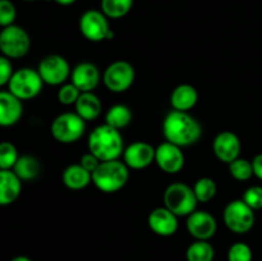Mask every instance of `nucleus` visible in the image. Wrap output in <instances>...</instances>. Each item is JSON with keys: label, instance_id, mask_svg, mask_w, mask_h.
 <instances>
[{"label": "nucleus", "instance_id": "nucleus-6", "mask_svg": "<svg viewBox=\"0 0 262 261\" xmlns=\"http://www.w3.org/2000/svg\"><path fill=\"white\" fill-rule=\"evenodd\" d=\"M31 49V38L25 28L17 25L4 27L0 32V50L3 56L19 59L27 55Z\"/></svg>", "mask_w": 262, "mask_h": 261}, {"label": "nucleus", "instance_id": "nucleus-7", "mask_svg": "<svg viewBox=\"0 0 262 261\" xmlns=\"http://www.w3.org/2000/svg\"><path fill=\"white\" fill-rule=\"evenodd\" d=\"M86 130V120L77 113H63L51 123V135L60 143L77 142Z\"/></svg>", "mask_w": 262, "mask_h": 261}, {"label": "nucleus", "instance_id": "nucleus-33", "mask_svg": "<svg viewBox=\"0 0 262 261\" xmlns=\"http://www.w3.org/2000/svg\"><path fill=\"white\" fill-rule=\"evenodd\" d=\"M243 201L248 205L252 210L262 209V187L252 186L247 188L243 193Z\"/></svg>", "mask_w": 262, "mask_h": 261}, {"label": "nucleus", "instance_id": "nucleus-29", "mask_svg": "<svg viewBox=\"0 0 262 261\" xmlns=\"http://www.w3.org/2000/svg\"><path fill=\"white\" fill-rule=\"evenodd\" d=\"M19 159L15 146L10 142H2L0 145V170H9L14 168Z\"/></svg>", "mask_w": 262, "mask_h": 261}, {"label": "nucleus", "instance_id": "nucleus-38", "mask_svg": "<svg viewBox=\"0 0 262 261\" xmlns=\"http://www.w3.org/2000/svg\"><path fill=\"white\" fill-rule=\"evenodd\" d=\"M10 261H32L30 257H27V256H23V255H19V256H15V257H13Z\"/></svg>", "mask_w": 262, "mask_h": 261}, {"label": "nucleus", "instance_id": "nucleus-34", "mask_svg": "<svg viewBox=\"0 0 262 261\" xmlns=\"http://www.w3.org/2000/svg\"><path fill=\"white\" fill-rule=\"evenodd\" d=\"M13 74H14V71H13L12 61L7 56H2L0 58V86L9 83Z\"/></svg>", "mask_w": 262, "mask_h": 261}, {"label": "nucleus", "instance_id": "nucleus-14", "mask_svg": "<svg viewBox=\"0 0 262 261\" xmlns=\"http://www.w3.org/2000/svg\"><path fill=\"white\" fill-rule=\"evenodd\" d=\"M241 141L235 133L230 130H223L212 142V151L215 156L223 163L230 164L235 159L239 158L241 154Z\"/></svg>", "mask_w": 262, "mask_h": 261}, {"label": "nucleus", "instance_id": "nucleus-22", "mask_svg": "<svg viewBox=\"0 0 262 261\" xmlns=\"http://www.w3.org/2000/svg\"><path fill=\"white\" fill-rule=\"evenodd\" d=\"M92 182V173L83 168L81 164L69 165L63 171V183L73 191H79L89 186Z\"/></svg>", "mask_w": 262, "mask_h": 261}, {"label": "nucleus", "instance_id": "nucleus-20", "mask_svg": "<svg viewBox=\"0 0 262 261\" xmlns=\"http://www.w3.org/2000/svg\"><path fill=\"white\" fill-rule=\"evenodd\" d=\"M199 101V92L191 84H179L170 95V104L174 110L188 112Z\"/></svg>", "mask_w": 262, "mask_h": 261}, {"label": "nucleus", "instance_id": "nucleus-18", "mask_svg": "<svg viewBox=\"0 0 262 261\" xmlns=\"http://www.w3.org/2000/svg\"><path fill=\"white\" fill-rule=\"evenodd\" d=\"M23 114L22 100L9 91L0 92V124L10 127L18 123Z\"/></svg>", "mask_w": 262, "mask_h": 261}, {"label": "nucleus", "instance_id": "nucleus-31", "mask_svg": "<svg viewBox=\"0 0 262 261\" xmlns=\"http://www.w3.org/2000/svg\"><path fill=\"white\" fill-rule=\"evenodd\" d=\"M82 92L73 83H66L59 89L58 100L63 105H76L77 100L79 99Z\"/></svg>", "mask_w": 262, "mask_h": 261}, {"label": "nucleus", "instance_id": "nucleus-28", "mask_svg": "<svg viewBox=\"0 0 262 261\" xmlns=\"http://www.w3.org/2000/svg\"><path fill=\"white\" fill-rule=\"evenodd\" d=\"M229 171L232 177L237 181H247L253 176L252 161L247 159H235L229 164Z\"/></svg>", "mask_w": 262, "mask_h": 261}, {"label": "nucleus", "instance_id": "nucleus-19", "mask_svg": "<svg viewBox=\"0 0 262 261\" xmlns=\"http://www.w3.org/2000/svg\"><path fill=\"white\" fill-rule=\"evenodd\" d=\"M22 191V179L13 169L0 170V205L8 206L19 197Z\"/></svg>", "mask_w": 262, "mask_h": 261}, {"label": "nucleus", "instance_id": "nucleus-39", "mask_svg": "<svg viewBox=\"0 0 262 261\" xmlns=\"http://www.w3.org/2000/svg\"><path fill=\"white\" fill-rule=\"evenodd\" d=\"M25 2H35V0H25Z\"/></svg>", "mask_w": 262, "mask_h": 261}, {"label": "nucleus", "instance_id": "nucleus-35", "mask_svg": "<svg viewBox=\"0 0 262 261\" xmlns=\"http://www.w3.org/2000/svg\"><path fill=\"white\" fill-rule=\"evenodd\" d=\"M79 164H81L86 170H89L90 173H94V171L99 168L100 164H101V160L89 151L87 154L82 155L81 160H79Z\"/></svg>", "mask_w": 262, "mask_h": 261}, {"label": "nucleus", "instance_id": "nucleus-8", "mask_svg": "<svg viewBox=\"0 0 262 261\" xmlns=\"http://www.w3.org/2000/svg\"><path fill=\"white\" fill-rule=\"evenodd\" d=\"M255 210L251 209L243 200H234L225 206L223 219L228 229L237 234L250 232L255 225Z\"/></svg>", "mask_w": 262, "mask_h": 261}, {"label": "nucleus", "instance_id": "nucleus-1", "mask_svg": "<svg viewBox=\"0 0 262 261\" xmlns=\"http://www.w3.org/2000/svg\"><path fill=\"white\" fill-rule=\"evenodd\" d=\"M163 135L168 142L187 147L201 138L202 128L199 120L187 112L171 110L163 122Z\"/></svg>", "mask_w": 262, "mask_h": 261}, {"label": "nucleus", "instance_id": "nucleus-30", "mask_svg": "<svg viewBox=\"0 0 262 261\" xmlns=\"http://www.w3.org/2000/svg\"><path fill=\"white\" fill-rule=\"evenodd\" d=\"M252 250L245 242H235L228 250V261H252Z\"/></svg>", "mask_w": 262, "mask_h": 261}, {"label": "nucleus", "instance_id": "nucleus-4", "mask_svg": "<svg viewBox=\"0 0 262 261\" xmlns=\"http://www.w3.org/2000/svg\"><path fill=\"white\" fill-rule=\"evenodd\" d=\"M196 194L193 188L184 183H173L166 187L164 192V206L170 210L177 216H188L196 211Z\"/></svg>", "mask_w": 262, "mask_h": 261}, {"label": "nucleus", "instance_id": "nucleus-23", "mask_svg": "<svg viewBox=\"0 0 262 261\" xmlns=\"http://www.w3.org/2000/svg\"><path fill=\"white\" fill-rule=\"evenodd\" d=\"M132 110L124 104L113 105L105 114V123L110 127L123 129L132 122Z\"/></svg>", "mask_w": 262, "mask_h": 261}, {"label": "nucleus", "instance_id": "nucleus-5", "mask_svg": "<svg viewBox=\"0 0 262 261\" xmlns=\"http://www.w3.org/2000/svg\"><path fill=\"white\" fill-rule=\"evenodd\" d=\"M43 81L38 71L22 68L14 72L8 83V91L20 100H31L42 91Z\"/></svg>", "mask_w": 262, "mask_h": 261}, {"label": "nucleus", "instance_id": "nucleus-9", "mask_svg": "<svg viewBox=\"0 0 262 261\" xmlns=\"http://www.w3.org/2000/svg\"><path fill=\"white\" fill-rule=\"evenodd\" d=\"M79 31L84 38L92 42L114 38V32L110 30L107 17L101 10H87L79 18Z\"/></svg>", "mask_w": 262, "mask_h": 261}, {"label": "nucleus", "instance_id": "nucleus-10", "mask_svg": "<svg viewBox=\"0 0 262 261\" xmlns=\"http://www.w3.org/2000/svg\"><path fill=\"white\" fill-rule=\"evenodd\" d=\"M136 78L135 68L125 60H117L110 64L104 72V83L109 91L122 94L133 84Z\"/></svg>", "mask_w": 262, "mask_h": 261}, {"label": "nucleus", "instance_id": "nucleus-15", "mask_svg": "<svg viewBox=\"0 0 262 261\" xmlns=\"http://www.w3.org/2000/svg\"><path fill=\"white\" fill-rule=\"evenodd\" d=\"M155 151L156 148H154L150 143L138 141L124 148L123 159L128 168L140 170V169L147 168L152 164V161H155Z\"/></svg>", "mask_w": 262, "mask_h": 261}, {"label": "nucleus", "instance_id": "nucleus-12", "mask_svg": "<svg viewBox=\"0 0 262 261\" xmlns=\"http://www.w3.org/2000/svg\"><path fill=\"white\" fill-rule=\"evenodd\" d=\"M155 161L165 173L177 174L183 169L186 159L182 147L165 141L156 147Z\"/></svg>", "mask_w": 262, "mask_h": 261}, {"label": "nucleus", "instance_id": "nucleus-27", "mask_svg": "<svg viewBox=\"0 0 262 261\" xmlns=\"http://www.w3.org/2000/svg\"><path fill=\"white\" fill-rule=\"evenodd\" d=\"M193 191L199 202H209L216 196L217 186L212 178L202 177L194 183Z\"/></svg>", "mask_w": 262, "mask_h": 261}, {"label": "nucleus", "instance_id": "nucleus-2", "mask_svg": "<svg viewBox=\"0 0 262 261\" xmlns=\"http://www.w3.org/2000/svg\"><path fill=\"white\" fill-rule=\"evenodd\" d=\"M89 151L101 161L118 160L124 153L122 133L106 123L99 125L90 133Z\"/></svg>", "mask_w": 262, "mask_h": 261}, {"label": "nucleus", "instance_id": "nucleus-24", "mask_svg": "<svg viewBox=\"0 0 262 261\" xmlns=\"http://www.w3.org/2000/svg\"><path fill=\"white\" fill-rule=\"evenodd\" d=\"M13 170L22 181H33L35 178H37L41 171L40 161L35 156H19Z\"/></svg>", "mask_w": 262, "mask_h": 261}, {"label": "nucleus", "instance_id": "nucleus-25", "mask_svg": "<svg viewBox=\"0 0 262 261\" xmlns=\"http://www.w3.org/2000/svg\"><path fill=\"white\" fill-rule=\"evenodd\" d=\"M187 261H214L215 248L209 241H194L186 252Z\"/></svg>", "mask_w": 262, "mask_h": 261}, {"label": "nucleus", "instance_id": "nucleus-11", "mask_svg": "<svg viewBox=\"0 0 262 261\" xmlns=\"http://www.w3.org/2000/svg\"><path fill=\"white\" fill-rule=\"evenodd\" d=\"M43 83L51 86L63 84L71 74V68L66 58L58 54H50L40 61L37 68Z\"/></svg>", "mask_w": 262, "mask_h": 261}, {"label": "nucleus", "instance_id": "nucleus-37", "mask_svg": "<svg viewBox=\"0 0 262 261\" xmlns=\"http://www.w3.org/2000/svg\"><path fill=\"white\" fill-rule=\"evenodd\" d=\"M54 2H55L56 4H59V5H64V7H67V5L73 4L76 0H54Z\"/></svg>", "mask_w": 262, "mask_h": 261}, {"label": "nucleus", "instance_id": "nucleus-21", "mask_svg": "<svg viewBox=\"0 0 262 261\" xmlns=\"http://www.w3.org/2000/svg\"><path fill=\"white\" fill-rule=\"evenodd\" d=\"M102 112L101 100L94 92H82L76 102V113L86 122L95 120Z\"/></svg>", "mask_w": 262, "mask_h": 261}, {"label": "nucleus", "instance_id": "nucleus-36", "mask_svg": "<svg viewBox=\"0 0 262 261\" xmlns=\"http://www.w3.org/2000/svg\"><path fill=\"white\" fill-rule=\"evenodd\" d=\"M252 168L253 176H256L262 181V154H258L252 159Z\"/></svg>", "mask_w": 262, "mask_h": 261}, {"label": "nucleus", "instance_id": "nucleus-13", "mask_svg": "<svg viewBox=\"0 0 262 261\" xmlns=\"http://www.w3.org/2000/svg\"><path fill=\"white\" fill-rule=\"evenodd\" d=\"M187 230L196 241H210L216 234V219L210 212L196 210L187 217Z\"/></svg>", "mask_w": 262, "mask_h": 261}, {"label": "nucleus", "instance_id": "nucleus-32", "mask_svg": "<svg viewBox=\"0 0 262 261\" xmlns=\"http://www.w3.org/2000/svg\"><path fill=\"white\" fill-rule=\"evenodd\" d=\"M17 17V10L10 0H0V26L3 28L13 25Z\"/></svg>", "mask_w": 262, "mask_h": 261}, {"label": "nucleus", "instance_id": "nucleus-3", "mask_svg": "<svg viewBox=\"0 0 262 261\" xmlns=\"http://www.w3.org/2000/svg\"><path fill=\"white\" fill-rule=\"evenodd\" d=\"M129 178L128 166L124 161H101L99 168L92 173V182L104 193H114L127 184Z\"/></svg>", "mask_w": 262, "mask_h": 261}, {"label": "nucleus", "instance_id": "nucleus-17", "mask_svg": "<svg viewBox=\"0 0 262 261\" xmlns=\"http://www.w3.org/2000/svg\"><path fill=\"white\" fill-rule=\"evenodd\" d=\"M72 83L77 86L81 92H92L99 84L100 71L95 64L81 63L72 71Z\"/></svg>", "mask_w": 262, "mask_h": 261}, {"label": "nucleus", "instance_id": "nucleus-16", "mask_svg": "<svg viewBox=\"0 0 262 261\" xmlns=\"http://www.w3.org/2000/svg\"><path fill=\"white\" fill-rule=\"evenodd\" d=\"M148 227L155 234L160 237H170L178 230V216L170 210L164 207H156L148 215Z\"/></svg>", "mask_w": 262, "mask_h": 261}, {"label": "nucleus", "instance_id": "nucleus-26", "mask_svg": "<svg viewBox=\"0 0 262 261\" xmlns=\"http://www.w3.org/2000/svg\"><path fill=\"white\" fill-rule=\"evenodd\" d=\"M135 0H101V12L107 18L119 19L130 12Z\"/></svg>", "mask_w": 262, "mask_h": 261}]
</instances>
